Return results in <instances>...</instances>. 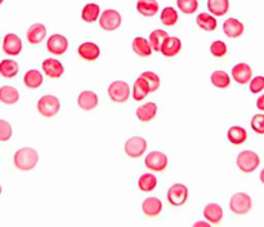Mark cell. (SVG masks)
I'll use <instances>...</instances> for the list:
<instances>
[{
  "mask_svg": "<svg viewBox=\"0 0 264 227\" xmlns=\"http://www.w3.org/2000/svg\"><path fill=\"white\" fill-rule=\"evenodd\" d=\"M252 207V201L250 195L245 192H236L232 198L229 199V209L233 214L244 215L250 212Z\"/></svg>",
  "mask_w": 264,
  "mask_h": 227,
  "instance_id": "7a4b0ae2",
  "label": "cell"
},
{
  "mask_svg": "<svg viewBox=\"0 0 264 227\" xmlns=\"http://www.w3.org/2000/svg\"><path fill=\"white\" fill-rule=\"evenodd\" d=\"M18 74V64L13 60H4L0 62V75L4 78H15Z\"/></svg>",
  "mask_w": 264,
  "mask_h": 227,
  "instance_id": "4dcf8cb0",
  "label": "cell"
},
{
  "mask_svg": "<svg viewBox=\"0 0 264 227\" xmlns=\"http://www.w3.org/2000/svg\"><path fill=\"white\" fill-rule=\"evenodd\" d=\"M204 217L209 223L217 224L223 218V209L219 204L209 203L204 208Z\"/></svg>",
  "mask_w": 264,
  "mask_h": 227,
  "instance_id": "ac0fdd59",
  "label": "cell"
},
{
  "mask_svg": "<svg viewBox=\"0 0 264 227\" xmlns=\"http://www.w3.org/2000/svg\"><path fill=\"white\" fill-rule=\"evenodd\" d=\"M79 107L84 111H92L98 106V96L93 90H83L78 97Z\"/></svg>",
  "mask_w": 264,
  "mask_h": 227,
  "instance_id": "8fae6325",
  "label": "cell"
},
{
  "mask_svg": "<svg viewBox=\"0 0 264 227\" xmlns=\"http://www.w3.org/2000/svg\"><path fill=\"white\" fill-rule=\"evenodd\" d=\"M157 114V105L155 102H147L145 105L140 106V107L137 108V118L143 123H148L154 120L156 118Z\"/></svg>",
  "mask_w": 264,
  "mask_h": 227,
  "instance_id": "d6986e66",
  "label": "cell"
},
{
  "mask_svg": "<svg viewBox=\"0 0 264 227\" xmlns=\"http://www.w3.org/2000/svg\"><path fill=\"white\" fill-rule=\"evenodd\" d=\"M178 18H179L178 12L173 7H166V8L163 9V12H161V22L165 26H174L178 22Z\"/></svg>",
  "mask_w": 264,
  "mask_h": 227,
  "instance_id": "e575fe53",
  "label": "cell"
},
{
  "mask_svg": "<svg viewBox=\"0 0 264 227\" xmlns=\"http://www.w3.org/2000/svg\"><path fill=\"white\" fill-rule=\"evenodd\" d=\"M177 6L180 12L186 15H192L197 11L199 2L197 0H177Z\"/></svg>",
  "mask_w": 264,
  "mask_h": 227,
  "instance_id": "d590c367",
  "label": "cell"
},
{
  "mask_svg": "<svg viewBox=\"0 0 264 227\" xmlns=\"http://www.w3.org/2000/svg\"><path fill=\"white\" fill-rule=\"evenodd\" d=\"M227 50H228V48H227L226 43L222 40L214 41V43L210 45V52H212V54L214 55V57H217V59L224 57V55L227 54Z\"/></svg>",
  "mask_w": 264,
  "mask_h": 227,
  "instance_id": "74e56055",
  "label": "cell"
},
{
  "mask_svg": "<svg viewBox=\"0 0 264 227\" xmlns=\"http://www.w3.org/2000/svg\"><path fill=\"white\" fill-rule=\"evenodd\" d=\"M47 48L53 54L61 55L66 53L67 48H69V40L61 34H54V35H52L48 39Z\"/></svg>",
  "mask_w": 264,
  "mask_h": 227,
  "instance_id": "30bf717a",
  "label": "cell"
},
{
  "mask_svg": "<svg viewBox=\"0 0 264 227\" xmlns=\"http://www.w3.org/2000/svg\"><path fill=\"white\" fill-rule=\"evenodd\" d=\"M107 93L112 102L124 103V102L128 101L129 96H130V88H129L128 83L117 80V82L111 83L110 87H108Z\"/></svg>",
  "mask_w": 264,
  "mask_h": 227,
  "instance_id": "5b68a950",
  "label": "cell"
},
{
  "mask_svg": "<svg viewBox=\"0 0 264 227\" xmlns=\"http://www.w3.org/2000/svg\"><path fill=\"white\" fill-rule=\"evenodd\" d=\"M244 31L245 27L244 25H242V22H240V21L236 20V18H228V20H226L223 22V32L228 38H238V36H241L244 34Z\"/></svg>",
  "mask_w": 264,
  "mask_h": 227,
  "instance_id": "9a60e30c",
  "label": "cell"
},
{
  "mask_svg": "<svg viewBox=\"0 0 264 227\" xmlns=\"http://www.w3.org/2000/svg\"><path fill=\"white\" fill-rule=\"evenodd\" d=\"M210 80H212V84L214 85V87L219 88V89H224V88L228 87L229 83H231V79H229L228 74L222 70L214 71V73L212 74Z\"/></svg>",
  "mask_w": 264,
  "mask_h": 227,
  "instance_id": "836d02e7",
  "label": "cell"
},
{
  "mask_svg": "<svg viewBox=\"0 0 264 227\" xmlns=\"http://www.w3.org/2000/svg\"><path fill=\"white\" fill-rule=\"evenodd\" d=\"M157 186V178L152 173H143L138 180V187L145 192L154 191Z\"/></svg>",
  "mask_w": 264,
  "mask_h": 227,
  "instance_id": "f546056e",
  "label": "cell"
},
{
  "mask_svg": "<svg viewBox=\"0 0 264 227\" xmlns=\"http://www.w3.org/2000/svg\"><path fill=\"white\" fill-rule=\"evenodd\" d=\"M124 150L125 154L129 157H133V159L141 157L147 150V141L143 137H138V136L131 137L125 142Z\"/></svg>",
  "mask_w": 264,
  "mask_h": 227,
  "instance_id": "52a82bcc",
  "label": "cell"
},
{
  "mask_svg": "<svg viewBox=\"0 0 264 227\" xmlns=\"http://www.w3.org/2000/svg\"><path fill=\"white\" fill-rule=\"evenodd\" d=\"M236 161H237V166L241 172L251 173L259 166L260 159H259V155L256 152L251 151V150H245V151L238 154Z\"/></svg>",
  "mask_w": 264,
  "mask_h": 227,
  "instance_id": "3957f363",
  "label": "cell"
},
{
  "mask_svg": "<svg viewBox=\"0 0 264 227\" xmlns=\"http://www.w3.org/2000/svg\"><path fill=\"white\" fill-rule=\"evenodd\" d=\"M47 36V27L44 26L43 24H34L32 26H30V29L26 32L27 41L30 44H40L41 41L45 39Z\"/></svg>",
  "mask_w": 264,
  "mask_h": 227,
  "instance_id": "e0dca14e",
  "label": "cell"
},
{
  "mask_svg": "<svg viewBox=\"0 0 264 227\" xmlns=\"http://www.w3.org/2000/svg\"><path fill=\"white\" fill-rule=\"evenodd\" d=\"M24 83L27 88L36 89L43 84V75L38 70H29L24 76Z\"/></svg>",
  "mask_w": 264,
  "mask_h": 227,
  "instance_id": "f1b7e54d",
  "label": "cell"
},
{
  "mask_svg": "<svg viewBox=\"0 0 264 227\" xmlns=\"http://www.w3.org/2000/svg\"><path fill=\"white\" fill-rule=\"evenodd\" d=\"M61 108L59 99L53 94H45L38 101V111L44 118H52L57 115Z\"/></svg>",
  "mask_w": 264,
  "mask_h": 227,
  "instance_id": "277c9868",
  "label": "cell"
},
{
  "mask_svg": "<svg viewBox=\"0 0 264 227\" xmlns=\"http://www.w3.org/2000/svg\"><path fill=\"white\" fill-rule=\"evenodd\" d=\"M150 93V87H148L147 82L142 76L137 79L136 83H134V88H133V98L136 101H142L143 98L147 97V94Z\"/></svg>",
  "mask_w": 264,
  "mask_h": 227,
  "instance_id": "83f0119b",
  "label": "cell"
},
{
  "mask_svg": "<svg viewBox=\"0 0 264 227\" xmlns=\"http://www.w3.org/2000/svg\"><path fill=\"white\" fill-rule=\"evenodd\" d=\"M227 138L232 145H242L247 140V132L242 127H231L227 132Z\"/></svg>",
  "mask_w": 264,
  "mask_h": 227,
  "instance_id": "603a6c76",
  "label": "cell"
},
{
  "mask_svg": "<svg viewBox=\"0 0 264 227\" xmlns=\"http://www.w3.org/2000/svg\"><path fill=\"white\" fill-rule=\"evenodd\" d=\"M99 13H101L99 6H97V4L94 3H89L83 8L82 18L83 21H85L88 24H92V22L97 21V18L99 17Z\"/></svg>",
  "mask_w": 264,
  "mask_h": 227,
  "instance_id": "1f68e13d",
  "label": "cell"
},
{
  "mask_svg": "<svg viewBox=\"0 0 264 227\" xmlns=\"http://www.w3.org/2000/svg\"><path fill=\"white\" fill-rule=\"evenodd\" d=\"M145 165L152 172H163L168 166V156L161 151H152L146 156Z\"/></svg>",
  "mask_w": 264,
  "mask_h": 227,
  "instance_id": "ba28073f",
  "label": "cell"
},
{
  "mask_svg": "<svg viewBox=\"0 0 264 227\" xmlns=\"http://www.w3.org/2000/svg\"><path fill=\"white\" fill-rule=\"evenodd\" d=\"M168 32L164 31V30H155L150 34V44L151 47L154 48V50L156 52H160L161 50V47H163L164 41L168 39Z\"/></svg>",
  "mask_w": 264,
  "mask_h": 227,
  "instance_id": "d6a6232c",
  "label": "cell"
},
{
  "mask_svg": "<svg viewBox=\"0 0 264 227\" xmlns=\"http://www.w3.org/2000/svg\"><path fill=\"white\" fill-rule=\"evenodd\" d=\"M43 71L47 76L52 79H58L63 75V65L54 59H48L43 62Z\"/></svg>",
  "mask_w": 264,
  "mask_h": 227,
  "instance_id": "2e32d148",
  "label": "cell"
},
{
  "mask_svg": "<svg viewBox=\"0 0 264 227\" xmlns=\"http://www.w3.org/2000/svg\"><path fill=\"white\" fill-rule=\"evenodd\" d=\"M264 89V76H255L250 80V92L259 93Z\"/></svg>",
  "mask_w": 264,
  "mask_h": 227,
  "instance_id": "60d3db41",
  "label": "cell"
},
{
  "mask_svg": "<svg viewBox=\"0 0 264 227\" xmlns=\"http://www.w3.org/2000/svg\"><path fill=\"white\" fill-rule=\"evenodd\" d=\"M208 9L213 16L222 17L229 9V0H208Z\"/></svg>",
  "mask_w": 264,
  "mask_h": 227,
  "instance_id": "d4e9b609",
  "label": "cell"
},
{
  "mask_svg": "<svg viewBox=\"0 0 264 227\" xmlns=\"http://www.w3.org/2000/svg\"><path fill=\"white\" fill-rule=\"evenodd\" d=\"M12 137V127L7 120L0 119V141L6 142Z\"/></svg>",
  "mask_w": 264,
  "mask_h": 227,
  "instance_id": "f35d334b",
  "label": "cell"
},
{
  "mask_svg": "<svg viewBox=\"0 0 264 227\" xmlns=\"http://www.w3.org/2000/svg\"><path fill=\"white\" fill-rule=\"evenodd\" d=\"M256 107H258L259 110L264 111V94H261L258 98V101H256Z\"/></svg>",
  "mask_w": 264,
  "mask_h": 227,
  "instance_id": "b9f144b4",
  "label": "cell"
},
{
  "mask_svg": "<svg viewBox=\"0 0 264 227\" xmlns=\"http://www.w3.org/2000/svg\"><path fill=\"white\" fill-rule=\"evenodd\" d=\"M3 2H4V0H0V4H3Z\"/></svg>",
  "mask_w": 264,
  "mask_h": 227,
  "instance_id": "f6af8a7d",
  "label": "cell"
},
{
  "mask_svg": "<svg viewBox=\"0 0 264 227\" xmlns=\"http://www.w3.org/2000/svg\"><path fill=\"white\" fill-rule=\"evenodd\" d=\"M196 24L200 29L205 30V31H214L218 25L214 16L209 15V13H200L196 17Z\"/></svg>",
  "mask_w": 264,
  "mask_h": 227,
  "instance_id": "4316f807",
  "label": "cell"
},
{
  "mask_svg": "<svg viewBox=\"0 0 264 227\" xmlns=\"http://www.w3.org/2000/svg\"><path fill=\"white\" fill-rule=\"evenodd\" d=\"M252 71L251 67L247 64H237L232 69V78L235 79V82L238 84L244 85L251 80Z\"/></svg>",
  "mask_w": 264,
  "mask_h": 227,
  "instance_id": "4fadbf2b",
  "label": "cell"
},
{
  "mask_svg": "<svg viewBox=\"0 0 264 227\" xmlns=\"http://www.w3.org/2000/svg\"><path fill=\"white\" fill-rule=\"evenodd\" d=\"M137 11L145 17H152L159 12V3L156 0H138Z\"/></svg>",
  "mask_w": 264,
  "mask_h": 227,
  "instance_id": "7402d4cb",
  "label": "cell"
},
{
  "mask_svg": "<svg viewBox=\"0 0 264 227\" xmlns=\"http://www.w3.org/2000/svg\"><path fill=\"white\" fill-rule=\"evenodd\" d=\"M197 226H203V227H209L210 223H208V222H197V223H194V227Z\"/></svg>",
  "mask_w": 264,
  "mask_h": 227,
  "instance_id": "7bdbcfd3",
  "label": "cell"
},
{
  "mask_svg": "<svg viewBox=\"0 0 264 227\" xmlns=\"http://www.w3.org/2000/svg\"><path fill=\"white\" fill-rule=\"evenodd\" d=\"M13 161H15L16 168L20 171H31L38 164L39 154L32 147H22L18 151H16Z\"/></svg>",
  "mask_w": 264,
  "mask_h": 227,
  "instance_id": "6da1fadb",
  "label": "cell"
},
{
  "mask_svg": "<svg viewBox=\"0 0 264 227\" xmlns=\"http://www.w3.org/2000/svg\"><path fill=\"white\" fill-rule=\"evenodd\" d=\"M259 177H260L261 184H264V169H263V171H261V172H260V176H259Z\"/></svg>",
  "mask_w": 264,
  "mask_h": 227,
  "instance_id": "ee69618b",
  "label": "cell"
},
{
  "mask_svg": "<svg viewBox=\"0 0 264 227\" xmlns=\"http://www.w3.org/2000/svg\"><path fill=\"white\" fill-rule=\"evenodd\" d=\"M188 199V189L186 185L175 184L169 189L168 200L173 207H182Z\"/></svg>",
  "mask_w": 264,
  "mask_h": 227,
  "instance_id": "9c48e42d",
  "label": "cell"
},
{
  "mask_svg": "<svg viewBox=\"0 0 264 227\" xmlns=\"http://www.w3.org/2000/svg\"><path fill=\"white\" fill-rule=\"evenodd\" d=\"M4 53L9 55H17L22 50V40L16 34H7L3 41Z\"/></svg>",
  "mask_w": 264,
  "mask_h": 227,
  "instance_id": "7c38bea8",
  "label": "cell"
},
{
  "mask_svg": "<svg viewBox=\"0 0 264 227\" xmlns=\"http://www.w3.org/2000/svg\"><path fill=\"white\" fill-rule=\"evenodd\" d=\"M180 49H182V41H180V39L175 38V36H168V39L164 41L160 52L163 53L165 57H174V55H177L179 53Z\"/></svg>",
  "mask_w": 264,
  "mask_h": 227,
  "instance_id": "44dd1931",
  "label": "cell"
},
{
  "mask_svg": "<svg viewBox=\"0 0 264 227\" xmlns=\"http://www.w3.org/2000/svg\"><path fill=\"white\" fill-rule=\"evenodd\" d=\"M141 76L147 82L148 87H150V92H156L160 88V78L154 71H145Z\"/></svg>",
  "mask_w": 264,
  "mask_h": 227,
  "instance_id": "8d00e7d4",
  "label": "cell"
},
{
  "mask_svg": "<svg viewBox=\"0 0 264 227\" xmlns=\"http://www.w3.org/2000/svg\"><path fill=\"white\" fill-rule=\"evenodd\" d=\"M251 128L252 131L258 134H264V115L263 114H259L252 117L251 119Z\"/></svg>",
  "mask_w": 264,
  "mask_h": 227,
  "instance_id": "ab89813d",
  "label": "cell"
},
{
  "mask_svg": "<svg viewBox=\"0 0 264 227\" xmlns=\"http://www.w3.org/2000/svg\"><path fill=\"white\" fill-rule=\"evenodd\" d=\"M0 194H2V186H0Z\"/></svg>",
  "mask_w": 264,
  "mask_h": 227,
  "instance_id": "bcb514c9",
  "label": "cell"
},
{
  "mask_svg": "<svg viewBox=\"0 0 264 227\" xmlns=\"http://www.w3.org/2000/svg\"><path fill=\"white\" fill-rule=\"evenodd\" d=\"M20 99V93L12 85H4L0 88V102L6 105H13Z\"/></svg>",
  "mask_w": 264,
  "mask_h": 227,
  "instance_id": "cb8c5ba5",
  "label": "cell"
},
{
  "mask_svg": "<svg viewBox=\"0 0 264 227\" xmlns=\"http://www.w3.org/2000/svg\"><path fill=\"white\" fill-rule=\"evenodd\" d=\"M142 210L147 217H157L163 210V203L160 199L150 196L142 203Z\"/></svg>",
  "mask_w": 264,
  "mask_h": 227,
  "instance_id": "ffe728a7",
  "label": "cell"
},
{
  "mask_svg": "<svg viewBox=\"0 0 264 227\" xmlns=\"http://www.w3.org/2000/svg\"><path fill=\"white\" fill-rule=\"evenodd\" d=\"M78 53L85 61H96V60H98L99 54H101V49H99V47L96 43L85 41L79 47Z\"/></svg>",
  "mask_w": 264,
  "mask_h": 227,
  "instance_id": "5bb4252c",
  "label": "cell"
},
{
  "mask_svg": "<svg viewBox=\"0 0 264 227\" xmlns=\"http://www.w3.org/2000/svg\"><path fill=\"white\" fill-rule=\"evenodd\" d=\"M121 25V16L116 9H106L99 17V26L106 31H113Z\"/></svg>",
  "mask_w": 264,
  "mask_h": 227,
  "instance_id": "8992f818",
  "label": "cell"
},
{
  "mask_svg": "<svg viewBox=\"0 0 264 227\" xmlns=\"http://www.w3.org/2000/svg\"><path fill=\"white\" fill-rule=\"evenodd\" d=\"M133 50L137 54L140 55V57L146 59V57H150V55H151L152 47L151 44H150V41L146 40L145 38L138 36V38H136L133 40Z\"/></svg>",
  "mask_w": 264,
  "mask_h": 227,
  "instance_id": "484cf974",
  "label": "cell"
}]
</instances>
